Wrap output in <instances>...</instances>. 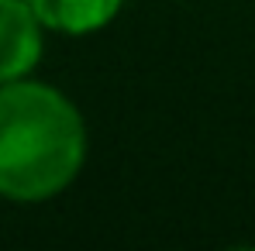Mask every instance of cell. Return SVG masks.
Returning a JSON list of instances; mask_svg holds the SVG:
<instances>
[{"label":"cell","instance_id":"cell-3","mask_svg":"<svg viewBox=\"0 0 255 251\" xmlns=\"http://www.w3.org/2000/svg\"><path fill=\"white\" fill-rule=\"evenodd\" d=\"M35 17L52 31H66V35H86L104 28L121 0H28Z\"/></svg>","mask_w":255,"mask_h":251},{"label":"cell","instance_id":"cell-1","mask_svg":"<svg viewBox=\"0 0 255 251\" xmlns=\"http://www.w3.org/2000/svg\"><path fill=\"white\" fill-rule=\"evenodd\" d=\"M86 131L76 107L42 83L0 86V193L48 200L83 166Z\"/></svg>","mask_w":255,"mask_h":251},{"label":"cell","instance_id":"cell-2","mask_svg":"<svg viewBox=\"0 0 255 251\" xmlns=\"http://www.w3.org/2000/svg\"><path fill=\"white\" fill-rule=\"evenodd\" d=\"M42 21L28 0H0V83L21 80L42 52Z\"/></svg>","mask_w":255,"mask_h":251}]
</instances>
